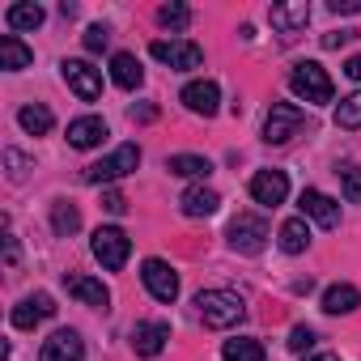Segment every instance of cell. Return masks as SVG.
Masks as SVG:
<instances>
[{"label": "cell", "instance_id": "6da1fadb", "mask_svg": "<svg viewBox=\"0 0 361 361\" xmlns=\"http://www.w3.org/2000/svg\"><path fill=\"white\" fill-rule=\"evenodd\" d=\"M196 310H200L204 327H213V331H226V327H234V323L247 319V302L234 289H204L196 298Z\"/></svg>", "mask_w": 361, "mask_h": 361}, {"label": "cell", "instance_id": "7a4b0ae2", "mask_svg": "<svg viewBox=\"0 0 361 361\" xmlns=\"http://www.w3.org/2000/svg\"><path fill=\"white\" fill-rule=\"evenodd\" d=\"M289 90H293L302 102H331V77H327V68L314 64V60L293 64V73H289Z\"/></svg>", "mask_w": 361, "mask_h": 361}, {"label": "cell", "instance_id": "3957f363", "mask_svg": "<svg viewBox=\"0 0 361 361\" xmlns=\"http://www.w3.org/2000/svg\"><path fill=\"white\" fill-rule=\"evenodd\" d=\"M136 166H140V145H119L111 157H102V161L85 166V170H81V178H85V183H115V178L132 174Z\"/></svg>", "mask_w": 361, "mask_h": 361}, {"label": "cell", "instance_id": "277c9868", "mask_svg": "<svg viewBox=\"0 0 361 361\" xmlns=\"http://www.w3.org/2000/svg\"><path fill=\"white\" fill-rule=\"evenodd\" d=\"M226 238H230V247L238 251V255H259L264 247H268V221L264 217H255V213H238L234 221H230V230H226Z\"/></svg>", "mask_w": 361, "mask_h": 361}, {"label": "cell", "instance_id": "5b68a950", "mask_svg": "<svg viewBox=\"0 0 361 361\" xmlns=\"http://www.w3.org/2000/svg\"><path fill=\"white\" fill-rule=\"evenodd\" d=\"M90 251H94V259H98L102 268L119 272V268L128 264V255H132V238H128L119 226H98V230H94V243H90Z\"/></svg>", "mask_w": 361, "mask_h": 361}, {"label": "cell", "instance_id": "8992f818", "mask_svg": "<svg viewBox=\"0 0 361 361\" xmlns=\"http://www.w3.org/2000/svg\"><path fill=\"white\" fill-rule=\"evenodd\" d=\"M149 56L157 64L174 68V73H192V68L204 64V51L196 43H188V39H157V43H149Z\"/></svg>", "mask_w": 361, "mask_h": 361}, {"label": "cell", "instance_id": "52a82bcc", "mask_svg": "<svg viewBox=\"0 0 361 361\" xmlns=\"http://www.w3.org/2000/svg\"><path fill=\"white\" fill-rule=\"evenodd\" d=\"M302 123H306L302 106H293V102H272V111H268V119H264V140H268V145H285V140H293V136L302 132Z\"/></svg>", "mask_w": 361, "mask_h": 361}, {"label": "cell", "instance_id": "ba28073f", "mask_svg": "<svg viewBox=\"0 0 361 361\" xmlns=\"http://www.w3.org/2000/svg\"><path fill=\"white\" fill-rule=\"evenodd\" d=\"M60 73H64L68 90H73L81 102H94V98H102V73H98L90 60H64V64H60Z\"/></svg>", "mask_w": 361, "mask_h": 361}, {"label": "cell", "instance_id": "9c48e42d", "mask_svg": "<svg viewBox=\"0 0 361 361\" xmlns=\"http://www.w3.org/2000/svg\"><path fill=\"white\" fill-rule=\"evenodd\" d=\"M140 281H145V289H149L157 302H174V298H178V272H174L166 259H145Z\"/></svg>", "mask_w": 361, "mask_h": 361}, {"label": "cell", "instance_id": "30bf717a", "mask_svg": "<svg viewBox=\"0 0 361 361\" xmlns=\"http://www.w3.org/2000/svg\"><path fill=\"white\" fill-rule=\"evenodd\" d=\"M81 357H85V340H81L73 327L51 331V336L43 340V348H39V361H81Z\"/></svg>", "mask_w": 361, "mask_h": 361}, {"label": "cell", "instance_id": "8fae6325", "mask_svg": "<svg viewBox=\"0 0 361 361\" xmlns=\"http://www.w3.org/2000/svg\"><path fill=\"white\" fill-rule=\"evenodd\" d=\"M285 196H289V178H285V170H259V174L251 178V200H255V204L276 209V204H285Z\"/></svg>", "mask_w": 361, "mask_h": 361}, {"label": "cell", "instance_id": "7c38bea8", "mask_svg": "<svg viewBox=\"0 0 361 361\" xmlns=\"http://www.w3.org/2000/svg\"><path fill=\"white\" fill-rule=\"evenodd\" d=\"M56 314V298L51 293H30V298H22L18 306H13V327H22V331H30L35 323H43V319H51Z\"/></svg>", "mask_w": 361, "mask_h": 361}, {"label": "cell", "instance_id": "4fadbf2b", "mask_svg": "<svg viewBox=\"0 0 361 361\" xmlns=\"http://www.w3.org/2000/svg\"><path fill=\"white\" fill-rule=\"evenodd\" d=\"M298 204H302V217H310V221H319L323 230H336V226H340V204H336L331 196H323V192H314V188H306Z\"/></svg>", "mask_w": 361, "mask_h": 361}, {"label": "cell", "instance_id": "5bb4252c", "mask_svg": "<svg viewBox=\"0 0 361 361\" xmlns=\"http://www.w3.org/2000/svg\"><path fill=\"white\" fill-rule=\"evenodd\" d=\"M64 289H68L77 302L98 306V310H106V302H111V289H106L102 281H94V276H81V272H64Z\"/></svg>", "mask_w": 361, "mask_h": 361}, {"label": "cell", "instance_id": "9a60e30c", "mask_svg": "<svg viewBox=\"0 0 361 361\" xmlns=\"http://www.w3.org/2000/svg\"><path fill=\"white\" fill-rule=\"evenodd\" d=\"M166 340H170V323H161V319H149V323L132 327V348L140 357H157L166 348Z\"/></svg>", "mask_w": 361, "mask_h": 361}, {"label": "cell", "instance_id": "2e32d148", "mask_svg": "<svg viewBox=\"0 0 361 361\" xmlns=\"http://www.w3.org/2000/svg\"><path fill=\"white\" fill-rule=\"evenodd\" d=\"M183 106L192 111V115H217V106H221V90H217V81H192L188 90H183Z\"/></svg>", "mask_w": 361, "mask_h": 361}, {"label": "cell", "instance_id": "e0dca14e", "mask_svg": "<svg viewBox=\"0 0 361 361\" xmlns=\"http://www.w3.org/2000/svg\"><path fill=\"white\" fill-rule=\"evenodd\" d=\"M111 132H106V119H98V115H81V119H73L68 123V145L73 149H94V145H102Z\"/></svg>", "mask_w": 361, "mask_h": 361}, {"label": "cell", "instance_id": "ac0fdd59", "mask_svg": "<svg viewBox=\"0 0 361 361\" xmlns=\"http://www.w3.org/2000/svg\"><path fill=\"white\" fill-rule=\"evenodd\" d=\"M268 22H272V30L293 35V30H302L310 22V5H306V0H293V5H272L268 9Z\"/></svg>", "mask_w": 361, "mask_h": 361}, {"label": "cell", "instance_id": "d6986e66", "mask_svg": "<svg viewBox=\"0 0 361 361\" xmlns=\"http://www.w3.org/2000/svg\"><path fill=\"white\" fill-rule=\"evenodd\" d=\"M111 81H115L119 90H140V81H145L140 60H136L132 51H115V56H111Z\"/></svg>", "mask_w": 361, "mask_h": 361}, {"label": "cell", "instance_id": "ffe728a7", "mask_svg": "<svg viewBox=\"0 0 361 361\" xmlns=\"http://www.w3.org/2000/svg\"><path fill=\"white\" fill-rule=\"evenodd\" d=\"M30 60H35V51H30L18 35H5V39H0V68H5V73H22V68H30Z\"/></svg>", "mask_w": 361, "mask_h": 361}, {"label": "cell", "instance_id": "44dd1931", "mask_svg": "<svg viewBox=\"0 0 361 361\" xmlns=\"http://www.w3.org/2000/svg\"><path fill=\"white\" fill-rule=\"evenodd\" d=\"M178 204H183V213H188V217H213V213H217V204H221V196H217L213 188H188Z\"/></svg>", "mask_w": 361, "mask_h": 361}, {"label": "cell", "instance_id": "7402d4cb", "mask_svg": "<svg viewBox=\"0 0 361 361\" xmlns=\"http://www.w3.org/2000/svg\"><path fill=\"white\" fill-rule=\"evenodd\" d=\"M166 170L178 174V178H209V174H213V161L200 157V153H174V157L166 161Z\"/></svg>", "mask_w": 361, "mask_h": 361}, {"label": "cell", "instance_id": "603a6c76", "mask_svg": "<svg viewBox=\"0 0 361 361\" xmlns=\"http://www.w3.org/2000/svg\"><path fill=\"white\" fill-rule=\"evenodd\" d=\"M43 5H35V0H22V5H9L5 9V22H9V30H39L43 26Z\"/></svg>", "mask_w": 361, "mask_h": 361}, {"label": "cell", "instance_id": "cb8c5ba5", "mask_svg": "<svg viewBox=\"0 0 361 361\" xmlns=\"http://www.w3.org/2000/svg\"><path fill=\"white\" fill-rule=\"evenodd\" d=\"M18 123H22V132H30V136H47V132L56 128V115H51L43 102H30V106L18 111Z\"/></svg>", "mask_w": 361, "mask_h": 361}, {"label": "cell", "instance_id": "d4e9b609", "mask_svg": "<svg viewBox=\"0 0 361 361\" xmlns=\"http://www.w3.org/2000/svg\"><path fill=\"white\" fill-rule=\"evenodd\" d=\"M361 306V293H357V285H331L327 293H323V310L327 314H348V310H357Z\"/></svg>", "mask_w": 361, "mask_h": 361}, {"label": "cell", "instance_id": "484cf974", "mask_svg": "<svg viewBox=\"0 0 361 361\" xmlns=\"http://www.w3.org/2000/svg\"><path fill=\"white\" fill-rule=\"evenodd\" d=\"M306 247H310V226H306V217L285 221V226H281V251H285V255H302Z\"/></svg>", "mask_w": 361, "mask_h": 361}, {"label": "cell", "instance_id": "4316f807", "mask_svg": "<svg viewBox=\"0 0 361 361\" xmlns=\"http://www.w3.org/2000/svg\"><path fill=\"white\" fill-rule=\"evenodd\" d=\"M51 230H56L60 238L77 234V230H81V213H77V204H68V200H56V204H51Z\"/></svg>", "mask_w": 361, "mask_h": 361}, {"label": "cell", "instance_id": "83f0119b", "mask_svg": "<svg viewBox=\"0 0 361 361\" xmlns=\"http://www.w3.org/2000/svg\"><path fill=\"white\" fill-rule=\"evenodd\" d=\"M221 357L226 361H264V344L251 340V336H238V340H226Z\"/></svg>", "mask_w": 361, "mask_h": 361}, {"label": "cell", "instance_id": "f1b7e54d", "mask_svg": "<svg viewBox=\"0 0 361 361\" xmlns=\"http://www.w3.org/2000/svg\"><path fill=\"white\" fill-rule=\"evenodd\" d=\"M336 128H348V132H353V128H361V90H357V94H348V98L336 106Z\"/></svg>", "mask_w": 361, "mask_h": 361}, {"label": "cell", "instance_id": "f546056e", "mask_svg": "<svg viewBox=\"0 0 361 361\" xmlns=\"http://www.w3.org/2000/svg\"><path fill=\"white\" fill-rule=\"evenodd\" d=\"M157 22H161L166 30H188V26H192V9H188V5H161V9H157Z\"/></svg>", "mask_w": 361, "mask_h": 361}, {"label": "cell", "instance_id": "4dcf8cb0", "mask_svg": "<svg viewBox=\"0 0 361 361\" xmlns=\"http://www.w3.org/2000/svg\"><path fill=\"white\" fill-rule=\"evenodd\" d=\"M336 174H340V183H344V196L353 204H361V166L344 161V166H336Z\"/></svg>", "mask_w": 361, "mask_h": 361}, {"label": "cell", "instance_id": "1f68e13d", "mask_svg": "<svg viewBox=\"0 0 361 361\" xmlns=\"http://www.w3.org/2000/svg\"><path fill=\"white\" fill-rule=\"evenodd\" d=\"M314 340H319V336H314L310 327H293V331H289V348H293V353H302V357L314 348Z\"/></svg>", "mask_w": 361, "mask_h": 361}, {"label": "cell", "instance_id": "d6a6232c", "mask_svg": "<svg viewBox=\"0 0 361 361\" xmlns=\"http://www.w3.org/2000/svg\"><path fill=\"white\" fill-rule=\"evenodd\" d=\"M106 43H111V30L106 26H90L85 30V51H106Z\"/></svg>", "mask_w": 361, "mask_h": 361}, {"label": "cell", "instance_id": "836d02e7", "mask_svg": "<svg viewBox=\"0 0 361 361\" xmlns=\"http://www.w3.org/2000/svg\"><path fill=\"white\" fill-rule=\"evenodd\" d=\"M102 209H106V213H115V217H119V213H128V200H123V196H119V192H102Z\"/></svg>", "mask_w": 361, "mask_h": 361}, {"label": "cell", "instance_id": "e575fe53", "mask_svg": "<svg viewBox=\"0 0 361 361\" xmlns=\"http://www.w3.org/2000/svg\"><path fill=\"white\" fill-rule=\"evenodd\" d=\"M5 161H9V174H13V178H22V174H26V166H30L18 149H9V153H5Z\"/></svg>", "mask_w": 361, "mask_h": 361}, {"label": "cell", "instance_id": "d590c367", "mask_svg": "<svg viewBox=\"0 0 361 361\" xmlns=\"http://www.w3.org/2000/svg\"><path fill=\"white\" fill-rule=\"evenodd\" d=\"M5 264L9 268L18 264V238H13V230H5Z\"/></svg>", "mask_w": 361, "mask_h": 361}, {"label": "cell", "instance_id": "8d00e7d4", "mask_svg": "<svg viewBox=\"0 0 361 361\" xmlns=\"http://www.w3.org/2000/svg\"><path fill=\"white\" fill-rule=\"evenodd\" d=\"M331 13H361V0H331Z\"/></svg>", "mask_w": 361, "mask_h": 361}, {"label": "cell", "instance_id": "74e56055", "mask_svg": "<svg viewBox=\"0 0 361 361\" xmlns=\"http://www.w3.org/2000/svg\"><path fill=\"white\" fill-rule=\"evenodd\" d=\"M132 119H145L149 123V119H157V106L153 102H140V106H132Z\"/></svg>", "mask_w": 361, "mask_h": 361}, {"label": "cell", "instance_id": "f35d334b", "mask_svg": "<svg viewBox=\"0 0 361 361\" xmlns=\"http://www.w3.org/2000/svg\"><path fill=\"white\" fill-rule=\"evenodd\" d=\"M344 77H353V81H361V56H353V60L344 64Z\"/></svg>", "mask_w": 361, "mask_h": 361}, {"label": "cell", "instance_id": "ab89813d", "mask_svg": "<svg viewBox=\"0 0 361 361\" xmlns=\"http://www.w3.org/2000/svg\"><path fill=\"white\" fill-rule=\"evenodd\" d=\"M302 361H340V357H336V353H314V357H310V353H306V357H302Z\"/></svg>", "mask_w": 361, "mask_h": 361}]
</instances>
